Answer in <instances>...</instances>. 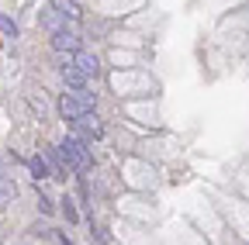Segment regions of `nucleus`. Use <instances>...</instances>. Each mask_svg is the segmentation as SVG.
<instances>
[{"instance_id":"obj_1","label":"nucleus","mask_w":249,"mask_h":245,"mask_svg":"<svg viewBox=\"0 0 249 245\" xmlns=\"http://www.w3.org/2000/svg\"><path fill=\"white\" fill-rule=\"evenodd\" d=\"M55 152H59V166H62V169H73V173L90 169V148H87V142H80L76 135L62 138V145H59Z\"/></svg>"},{"instance_id":"obj_2","label":"nucleus","mask_w":249,"mask_h":245,"mask_svg":"<svg viewBox=\"0 0 249 245\" xmlns=\"http://www.w3.org/2000/svg\"><path fill=\"white\" fill-rule=\"evenodd\" d=\"M59 114L66 121H80V117L93 114V94H87V90H80V94H62Z\"/></svg>"},{"instance_id":"obj_3","label":"nucleus","mask_w":249,"mask_h":245,"mask_svg":"<svg viewBox=\"0 0 249 245\" xmlns=\"http://www.w3.org/2000/svg\"><path fill=\"white\" fill-rule=\"evenodd\" d=\"M62 66H76V69H80V73H87L90 80L101 73L97 55H90V52H73V55H66V59H62Z\"/></svg>"},{"instance_id":"obj_4","label":"nucleus","mask_w":249,"mask_h":245,"mask_svg":"<svg viewBox=\"0 0 249 245\" xmlns=\"http://www.w3.org/2000/svg\"><path fill=\"white\" fill-rule=\"evenodd\" d=\"M101 131H104V125L97 121V114H87V117L73 121V135H76L80 142H90V138H101Z\"/></svg>"},{"instance_id":"obj_5","label":"nucleus","mask_w":249,"mask_h":245,"mask_svg":"<svg viewBox=\"0 0 249 245\" xmlns=\"http://www.w3.org/2000/svg\"><path fill=\"white\" fill-rule=\"evenodd\" d=\"M52 49H55V52L73 55V52H80V35L73 32V28H62V32H55V35H52Z\"/></svg>"},{"instance_id":"obj_6","label":"nucleus","mask_w":249,"mask_h":245,"mask_svg":"<svg viewBox=\"0 0 249 245\" xmlns=\"http://www.w3.org/2000/svg\"><path fill=\"white\" fill-rule=\"evenodd\" d=\"M49 7L59 11L66 21H80V4H76V0H49Z\"/></svg>"},{"instance_id":"obj_7","label":"nucleus","mask_w":249,"mask_h":245,"mask_svg":"<svg viewBox=\"0 0 249 245\" xmlns=\"http://www.w3.org/2000/svg\"><path fill=\"white\" fill-rule=\"evenodd\" d=\"M62 80H66V86H73L76 94H80V90L90 83V76H87V73H80L76 66H62Z\"/></svg>"},{"instance_id":"obj_8","label":"nucleus","mask_w":249,"mask_h":245,"mask_svg":"<svg viewBox=\"0 0 249 245\" xmlns=\"http://www.w3.org/2000/svg\"><path fill=\"white\" fill-rule=\"evenodd\" d=\"M42 24L55 35V32H62V28H66V17H62L59 11H45V14H42Z\"/></svg>"},{"instance_id":"obj_9","label":"nucleus","mask_w":249,"mask_h":245,"mask_svg":"<svg viewBox=\"0 0 249 245\" xmlns=\"http://www.w3.org/2000/svg\"><path fill=\"white\" fill-rule=\"evenodd\" d=\"M28 169H31V176H35V183H42V180H49V163L42 159V156H35L28 163Z\"/></svg>"},{"instance_id":"obj_10","label":"nucleus","mask_w":249,"mask_h":245,"mask_svg":"<svg viewBox=\"0 0 249 245\" xmlns=\"http://www.w3.org/2000/svg\"><path fill=\"white\" fill-rule=\"evenodd\" d=\"M14 194H18L14 180H11V176H0V207H4L7 200H14Z\"/></svg>"},{"instance_id":"obj_11","label":"nucleus","mask_w":249,"mask_h":245,"mask_svg":"<svg viewBox=\"0 0 249 245\" xmlns=\"http://www.w3.org/2000/svg\"><path fill=\"white\" fill-rule=\"evenodd\" d=\"M0 32H4V35H11V38H18V24H14L11 17H4V14H0Z\"/></svg>"}]
</instances>
